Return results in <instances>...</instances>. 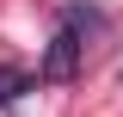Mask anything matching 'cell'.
<instances>
[{"label": "cell", "instance_id": "1", "mask_svg": "<svg viewBox=\"0 0 123 117\" xmlns=\"http://www.w3.org/2000/svg\"><path fill=\"white\" fill-rule=\"evenodd\" d=\"M86 31H98V13H92V6H62V25H55V37H49L43 62H37V80H43V86H68L80 74Z\"/></svg>", "mask_w": 123, "mask_h": 117}, {"label": "cell", "instance_id": "2", "mask_svg": "<svg viewBox=\"0 0 123 117\" xmlns=\"http://www.w3.org/2000/svg\"><path fill=\"white\" fill-rule=\"evenodd\" d=\"M37 86V74H25V68H0V105H12L18 92H31Z\"/></svg>", "mask_w": 123, "mask_h": 117}]
</instances>
